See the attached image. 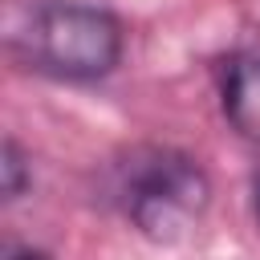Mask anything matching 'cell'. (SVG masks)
I'll return each instance as SVG.
<instances>
[{"label":"cell","mask_w":260,"mask_h":260,"mask_svg":"<svg viewBox=\"0 0 260 260\" xmlns=\"http://www.w3.org/2000/svg\"><path fill=\"white\" fill-rule=\"evenodd\" d=\"M0 260H57V256H53V252H45V248H37V244H20V240H8Z\"/></svg>","instance_id":"5"},{"label":"cell","mask_w":260,"mask_h":260,"mask_svg":"<svg viewBox=\"0 0 260 260\" xmlns=\"http://www.w3.org/2000/svg\"><path fill=\"white\" fill-rule=\"evenodd\" d=\"M211 191H215L211 175L191 150L167 142H142L130 146L126 158L114 167L110 199L134 236L171 248L199 232L211 207Z\"/></svg>","instance_id":"2"},{"label":"cell","mask_w":260,"mask_h":260,"mask_svg":"<svg viewBox=\"0 0 260 260\" xmlns=\"http://www.w3.org/2000/svg\"><path fill=\"white\" fill-rule=\"evenodd\" d=\"M32 183H37V175H32V154L20 146L16 134H4V142H0V199H4V203L28 199V195H32Z\"/></svg>","instance_id":"4"},{"label":"cell","mask_w":260,"mask_h":260,"mask_svg":"<svg viewBox=\"0 0 260 260\" xmlns=\"http://www.w3.org/2000/svg\"><path fill=\"white\" fill-rule=\"evenodd\" d=\"M16 69L57 85H98L126 61V20L98 0H16L4 16Z\"/></svg>","instance_id":"1"},{"label":"cell","mask_w":260,"mask_h":260,"mask_svg":"<svg viewBox=\"0 0 260 260\" xmlns=\"http://www.w3.org/2000/svg\"><path fill=\"white\" fill-rule=\"evenodd\" d=\"M219 114L236 138L260 146V49H236L223 57Z\"/></svg>","instance_id":"3"},{"label":"cell","mask_w":260,"mask_h":260,"mask_svg":"<svg viewBox=\"0 0 260 260\" xmlns=\"http://www.w3.org/2000/svg\"><path fill=\"white\" fill-rule=\"evenodd\" d=\"M252 219H256V232H260V154H256V167H252Z\"/></svg>","instance_id":"6"}]
</instances>
